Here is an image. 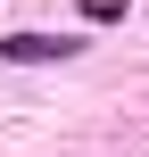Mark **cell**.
<instances>
[{
  "mask_svg": "<svg viewBox=\"0 0 149 157\" xmlns=\"http://www.w3.org/2000/svg\"><path fill=\"white\" fill-rule=\"evenodd\" d=\"M83 41L75 33H8L0 41V58H17V66H50V58H75Z\"/></svg>",
  "mask_w": 149,
  "mask_h": 157,
  "instance_id": "obj_1",
  "label": "cell"
}]
</instances>
